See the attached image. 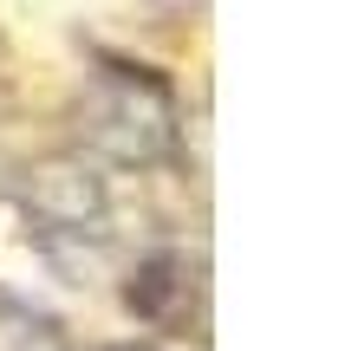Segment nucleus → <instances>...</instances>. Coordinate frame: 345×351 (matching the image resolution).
Masks as SVG:
<instances>
[{
    "label": "nucleus",
    "instance_id": "3",
    "mask_svg": "<svg viewBox=\"0 0 345 351\" xmlns=\"http://www.w3.org/2000/svg\"><path fill=\"white\" fill-rule=\"evenodd\" d=\"M111 351H137V345H111Z\"/></svg>",
    "mask_w": 345,
    "mask_h": 351
},
{
    "label": "nucleus",
    "instance_id": "1",
    "mask_svg": "<svg viewBox=\"0 0 345 351\" xmlns=\"http://www.w3.org/2000/svg\"><path fill=\"white\" fill-rule=\"evenodd\" d=\"M85 137L98 156L124 169H150L176 150V104L156 78L137 72H111L98 78V91L85 98Z\"/></svg>",
    "mask_w": 345,
    "mask_h": 351
},
{
    "label": "nucleus",
    "instance_id": "2",
    "mask_svg": "<svg viewBox=\"0 0 345 351\" xmlns=\"http://www.w3.org/2000/svg\"><path fill=\"white\" fill-rule=\"evenodd\" d=\"M104 208H111V189H104V176L91 169L85 156H52V163H39L26 176V215L59 228V234L98 228Z\"/></svg>",
    "mask_w": 345,
    "mask_h": 351
}]
</instances>
